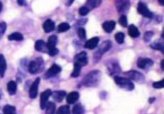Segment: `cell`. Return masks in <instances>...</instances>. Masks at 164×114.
Wrapping results in <instances>:
<instances>
[{
	"instance_id": "obj_8",
	"label": "cell",
	"mask_w": 164,
	"mask_h": 114,
	"mask_svg": "<svg viewBox=\"0 0 164 114\" xmlns=\"http://www.w3.org/2000/svg\"><path fill=\"white\" fill-rule=\"evenodd\" d=\"M51 95L52 91L51 89H47V90L41 93L40 96V107L41 109L44 110L46 108L49 97Z\"/></svg>"
},
{
	"instance_id": "obj_6",
	"label": "cell",
	"mask_w": 164,
	"mask_h": 114,
	"mask_svg": "<svg viewBox=\"0 0 164 114\" xmlns=\"http://www.w3.org/2000/svg\"><path fill=\"white\" fill-rule=\"evenodd\" d=\"M137 11L138 13H140L141 15H142L145 17L151 19L153 17V13L148 9H147V7L146 5V4L141 2L138 3Z\"/></svg>"
},
{
	"instance_id": "obj_41",
	"label": "cell",
	"mask_w": 164,
	"mask_h": 114,
	"mask_svg": "<svg viewBox=\"0 0 164 114\" xmlns=\"http://www.w3.org/2000/svg\"><path fill=\"white\" fill-rule=\"evenodd\" d=\"M18 3L20 6H26L27 5V1L26 0H18Z\"/></svg>"
},
{
	"instance_id": "obj_21",
	"label": "cell",
	"mask_w": 164,
	"mask_h": 114,
	"mask_svg": "<svg viewBox=\"0 0 164 114\" xmlns=\"http://www.w3.org/2000/svg\"><path fill=\"white\" fill-rule=\"evenodd\" d=\"M57 41H58V38H57L56 36H55V35L50 36V38H48L47 43L46 44L47 50L49 51V50H50V49H52V48H55L56 43H57Z\"/></svg>"
},
{
	"instance_id": "obj_4",
	"label": "cell",
	"mask_w": 164,
	"mask_h": 114,
	"mask_svg": "<svg viewBox=\"0 0 164 114\" xmlns=\"http://www.w3.org/2000/svg\"><path fill=\"white\" fill-rule=\"evenodd\" d=\"M114 81L117 85H118L122 89H125L126 91H129L134 89L135 86L133 83L128 78L116 76L114 77Z\"/></svg>"
},
{
	"instance_id": "obj_40",
	"label": "cell",
	"mask_w": 164,
	"mask_h": 114,
	"mask_svg": "<svg viewBox=\"0 0 164 114\" xmlns=\"http://www.w3.org/2000/svg\"><path fill=\"white\" fill-rule=\"evenodd\" d=\"M59 49L58 48H56V47L54 48H52V49H50V50H49L47 53L49 54V55H51V56H55L56 55V54H58L59 53Z\"/></svg>"
},
{
	"instance_id": "obj_37",
	"label": "cell",
	"mask_w": 164,
	"mask_h": 114,
	"mask_svg": "<svg viewBox=\"0 0 164 114\" xmlns=\"http://www.w3.org/2000/svg\"><path fill=\"white\" fill-rule=\"evenodd\" d=\"M90 12V10L89 9H88V8L87 6H81V8H80L79 9V14L81 15V16H85L87 15Z\"/></svg>"
},
{
	"instance_id": "obj_31",
	"label": "cell",
	"mask_w": 164,
	"mask_h": 114,
	"mask_svg": "<svg viewBox=\"0 0 164 114\" xmlns=\"http://www.w3.org/2000/svg\"><path fill=\"white\" fill-rule=\"evenodd\" d=\"M70 29L69 24L66 22H63L60 24L57 27V31L59 32H64L68 31Z\"/></svg>"
},
{
	"instance_id": "obj_27",
	"label": "cell",
	"mask_w": 164,
	"mask_h": 114,
	"mask_svg": "<svg viewBox=\"0 0 164 114\" xmlns=\"http://www.w3.org/2000/svg\"><path fill=\"white\" fill-rule=\"evenodd\" d=\"M3 112L4 114H16V109L13 106L6 104L3 108Z\"/></svg>"
},
{
	"instance_id": "obj_39",
	"label": "cell",
	"mask_w": 164,
	"mask_h": 114,
	"mask_svg": "<svg viewBox=\"0 0 164 114\" xmlns=\"http://www.w3.org/2000/svg\"><path fill=\"white\" fill-rule=\"evenodd\" d=\"M6 29V24L5 22H2L0 23V38L5 34Z\"/></svg>"
},
{
	"instance_id": "obj_13",
	"label": "cell",
	"mask_w": 164,
	"mask_h": 114,
	"mask_svg": "<svg viewBox=\"0 0 164 114\" xmlns=\"http://www.w3.org/2000/svg\"><path fill=\"white\" fill-rule=\"evenodd\" d=\"M100 41V38L98 37H93L91 38L90 40H87L85 44V48H88V49L90 50H92L94 48H95L98 43H99Z\"/></svg>"
},
{
	"instance_id": "obj_22",
	"label": "cell",
	"mask_w": 164,
	"mask_h": 114,
	"mask_svg": "<svg viewBox=\"0 0 164 114\" xmlns=\"http://www.w3.org/2000/svg\"><path fill=\"white\" fill-rule=\"evenodd\" d=\"M53 99L57 102H61L66 96V93L64 91H57L52 93Z\"/></svg>"
},
{
	"instance_id": "obj_30",
	"label": "cell",
	"mask_w": 164,
	"mask_h": 114,
	"mask_svg": "<svg viewBox=\"0 0 164 114\" xmlns=\"http://www.w3.org/2000/svg\"><path fill=\"white\" fill-rule=\"evenodd\" d=\"M46 110V114H54L55 111V104L53 102H49L47 103Z\"/></svg>"
},
{
	"instance_id": "obj_12",
	"label": "cell",
	"mask_w": 164,
	"mask_h": 114,
	"mask_svg": "<svg viewBox=\"0 0 164 114\" xmlns=\"http://www.w3.org/2000/svg\"><path fill=\"white\" fill-rule=\"evenodd\" d=\"M153 61L148 58H139L137 61V66L141 69H146L153 66Z\"/></svg>"
},
{
	"instance_id": "obj_45",
	"label": "cell",
	"mask_w": 164,
	"mask_h": 114,
	"mask_svg": "<svg viewBox=\"0 0 164 114\" xmlns=\"http://www.w3.org/2000/svg\"><path fill=\"white\" fill-rule=\"evenodd\" d=\"M154 100H155V98H154V97H151V98H150V100H149V101H150V103L151 104V103H153V102Z\"/></svg>"
},
{
	"instance_id": "obj_5",
	"label": "cell",
	"mask_w": 164,
	"mask_h": 114,
	"mask_svg": "<svg viewBox=\"0 0 164 114\" xmlns=\"http://www.w3.org/2000/svg\"><path fill=\"white\" fill-rule=\"evenodd\" d=\"M125 74L129 78L135 81V82L138 83H143L145 81V77L144 76V75L137 71L131 70L125 73Z\"/></svg>"
},
{
	"instance_id": "obj_19",
	"label": "cell",
	"mask_w": 164,
	"mask_h": 114,
	"mask_svg": "<svg viewBox=\"0 0 164 114\" xmlns=\"http://www.w3.org/2000/svg\"><path fill=\"white\" fill-rule=\"evenodd\" d=\"M7 65L6 63V60L4 58V55L1 54L0 55V77L2 78L4 77L5 73L6 70Z\"/></svg>"
},
{
	"instance_id": "obj_29",
	"label": "cell",
	"mask_w": 164,
	"mask_h": 114,
	"mask_svg": "<svg viewBox=\"0 0 164 114\" xmlns=\"http://www.w3.org/2000/svg\"><path fill=\"white\" fill-rule=\"evenodd\" d=\"M81 66L79 65L78 64L75 63V64H74V70L72 72L71 76L72 77L74 78H76L79 77V75H80V71H81Z\"/></svg>"
},
{
	"instance_id": "obj_32",
	"label": "cell",
	"mask_w": 164,
	"mask_h": 114,
	"mask_svg": "<svg viewBox=\"0 0 164 114\" xmlns=\"http://www.w3.org/2000/svg\"><path fill=\"white\" fill-rule=\"evenodd\" d=\"M125 34L121 32H119L115 35V39H116V42L119 44H122L125 42Z\"/></svg>"
},
{
	"instance_id": "obj_1",
	"label": "cell",
	"mask_w": 164,
	"mask_h": 114,
	"mask_svg": "<svg viewBox=\"0 0 164 114\" xmlns=\"http://www.w3.org/2000/svg\"><path fill=\"white\" fill-rule=\"evenodd\" d=\"M101 77V72L99 70L90 71L82 80V84L85 87H95L99 84Z\"/></svg>"
},
{
	"instance_id": "obj_23",
	"label": "cell",
	"mask_w": 164,
	"mask_h": 114,
	"mask_svg": "<svg viewBox=\"0 0 164 114\" xmlns=\"http://www.w3.org/2000/svg\"><path fill=\"white\" fill-rule=\"evenodd\" d=\"M102 0H87V2L86 3V5L88 9L91 10L92 9H96V8L99 7L100 5L101 4Z\"/></svg>"
},
{
	"instance_id": "obj_17",
	"label": "cell",
	"mask_w": 164,
	"mask_h": 114,
	"mask_svg": "<svg viewBox=\"0 0 164 114\" xmlns=\"http://www.w3.org/2000/svg\"><path fill=\"white\" fill-rule=\"evenodd\" d=\"M80 97V94L78 92L76 91H73L70 93L66 97V101L69 104H75L79 99Z\"/></svg>"
},
{
	"instance_id": "obj_48",
	"label": "cell",
	"mask_w": 164,
	"mask_h": 114,
	"mask_svg": "<svg viewBox=\"0 0 164 114\" xmlns=\"http://www.w3.org/2000/svg\"><path fill=\"white\" fill-rule=\"evenodd\" d=\"M1 98H2V92H1V91H0V99Z\"/></svg>"
},
{
	"instance_id": "obj_15",
	"label": "cell",
	"mask_w": 164,
	"mask_h": 114,
	"mask_svg": "<svg viewBox=\"0 0 164 114\" xmlns=\"http://www.w3.org/2000/svg\"><path fill=\"white\" fill-rule=\"evenodd\" d=\"M35 48L37 51L44 53H46L48 51L46 42L41 40H37V41L35 42Z\"/></svg>"
},
{
	"instance_id": "obj_9",
	"label": "cell",
	"mask_w": 164,
	"mask_h": 114,
	"mask_svg": "<svg viewBox=\"0 0 164 114\" xmlns=\"http://www.w3.org/2000/svg\"><path fill=\"white\" fill-rule=\"evenodd\" d=\"M40 81V78H37L30 88L29 96L31 99H35L37 96Z\"/></svg>"
},
{
	"instance_id": "obj_38",
	"label": "cell",
	"mask_w": 164,
	"mask_h": 114,
	"mask_svg": "<svg viewBox=\"0 0 164 114\" xmlns=\"http://www.w3.org/2000/svg\"><path fill=\"white\" fill-rule=\"evenodd\" d=\"M153 87L154 89H162L164 87V79H162V80L159 81V82H155L153 84Z\"/></svg>"
},
{
	"instance_id": "obj_16",
	"label": "cell",
	"mask_w": 164,
	"mask_h": 114,
	"mask_svg": "<svg viewBox=\"0 0 164 114\" xmlns=\"http://www.w3.org/2000/svg\"><path fill=\"white\" fill-rule=\"evenodd\" d=\"M43 27L44 32H46V33H49V32H50L54 30L55 28V24L52 20L47 19L43 24Z\"/></svg>"
},
{
	"instance_id": "obj_47",
	"label": "cell",
	"mask_w": 164,
	"mask_h": 114,
	"mask_svg": "<svg viewBox=\"0 0 164 114\" xmlns=\"http://www.w3.org/2000/svg\"><path fill=\"white\" fill-rule=\"evenodd\" d=\"M2 7H3L2 3H1V2H0V12H1V11H2Z\"/></svg>"
},
{
	"instance_id": "obj_11",
	"label": "cell",
	"mask_w": 164,
	"mask_h": 114,
	"mask_svg": "<svg viewBox=\"0 0 164 114\" xmlns=\"http://www.w3.org/2000/svg\"><path fill=\"white\" fill-rule=\"evenodd\" d=\"M62 69L60 68V66H59V65H57L56 64H53L52 66L50 67V68L47 70V71L46 72L45 77L46 78H50L51 77H53L55 76H56L57 74H59V73L61 71Z\"/></svg>"
},
{
	"instance_id": "obj_10",
	"label": "cell",
	"mask_w": 164,
	"mask_h": 114,
	"mask_svg": "<svg viewBox=\"0 0 164 114\" xmlns=\"http://www.w3.org/2000/svg\"><path fill=\"white\" fill-rule=\"evenodd\" d=\"M75 63L80 65L81 66H86L88 64L87 54L85 52H81L75 57Z\"/></svg>"
},
{
	"instance_id": "obj_36",
	"label": "cell",
	"mask_w": 164,
	"mask_h": 114,
	"mask_svg": "<svg viewBox=\"0 0 164 114\" xmlns=\"http://www.w3.org/2000/svg\"><path fill=\"white\" fill-rule=\"evenodd\" d=\"M78 37L82 40H84L86 38V31L84 28H80L78 29Z\"/></svg>"
},
{
	"instance_id": "obj_2",
	"label": "cell",
	"mask_w": 164,
	"mask_h": 114,
	"mask_svg": "<svg viewBox=\"0 0 164 114\" xmlns=\"http://www.w3.org/2000/svg\"><path fill=\"white\" fill-rule=\"evenodd\" d=\"M44 68V60L41 58H37L31 61L28 64V71L31 74H37V73L42 72Z\"/></svg>"
},
{
	"instance_id": "obj_20",
	"label": "cell",
	"mask_w": 164,
	"mask_h": 114,
	"mask_svg": "<svg viewBox=\"0 0 164 114\" xmlns=\"http://www.w3.org/2000/svg\"><path fill=\"white\" fill-rule=\"evenodd\" d=\"M128 35L132 38H135L140 36V32L135 25L131 24L128 27Z\"/></svg>"
},
{
	"instance_id": "obj_26",
	"label": "cell",
	"mask_w": 164,
	"mask_h": 114,
	"mask_svg": "<svg viewBox=\"0 0 164 114\" xmlns=\"http://www.w3.org/2000/svg\"><path fill=\"white\" fill-rule=\"evenodd\" d=\"M84 107L80 103L75 104L72 108V114H84Z\"/></svg>"
},
{
	"instance_id": "obj_18",
	"label": "cell",
	"mask_w": 164,
	"mask_h": 114,
	"mask_svg": "<svg viewBox=\"0 0 164 114\" xmlns=\"http://www.w3.org/2000/svg\"><path fill=\"white\" fill-rule=\"evenodd\" d=\"M107 68L110 71L112 74H114V73H117L121 72V68L117 62H114L113 60L112 62L109 63V66H107Z\"/></svg>"
},
{
	"instance_id": "obj_46",
	"label": "cell",
	"mask_w": 164,
	"mask_h": 114,
	"mask_svg": "<svg viewBox=\"0 0 164 114\" xmlns=\"http://www.w3.org/2000/svg\"><path fill=\"white\" fill-rule=\"evenodd\" d=\"M158 3H159L162 6H163V5H164V2H163V0H158Z\"/></svg>"
},
{
	"instance_id": "obj_24",
	"label": "cell",
	"mask_w": 164,
	"mask_h": 114,
	"mask_svg": "<svg viewBox=\"0 0 164 114\" xmlns=\"http://www.w3.org/2000/svg\"><path fill=\"white\" fill-rule=\"evenodd\" d=\"M7 90L10 95H14L17 91V84L14 81H10L7 84Z\"/></svg>"
},
{
	"instance_id": "obj_25",
	"label": "cell",
	"mask_w": 164,
	"mask_h": 114,
	"mask_svg": "<svg viewBox=\"0 0 164 114\" xmlns=\"http://www.w3.org/2000/svg\"><path fill=\"white\" fill-rule=\"evenodd\" d=\"M23 38V35L21 33H19V32H14V33L10 34L8 37V39H9V40H10V41H13V40H15V41H22Z\"/></svg>"
},
{
	"instance_id": "obj_35",
	"label": "cell",
	"mask_w": 164,
	"mask_h": 114,
	"mask_svg": "<svg viewBox=\"0 0 164 114\" xmlns=\"http://www.w3.org/2000/svg\"><path fill=\"white\" fill-rule=\"evenodd\" d=\"M153 35L154 33L153 31H146L144 35V40L146 42H148L151 41Z\"/></svg>"
},
{
	"instance_id": "obj_49",
	"label": "cell",
	"mask_w": 164,
	"mask_h": 114,
	"mask_svg": "<svg viewBox=\"0 0 164 114\" xmlns=\"http://www.w3.org/2000/svg\"><path fill=\"white\" fill-rule=\"evenodd\" d=\"M0 114H1V113H0Z\"/></svg>"
},
{
	"instance_id": "obj_14",
	"label": "cell",
	"mask_w": 164,
	"mask_h": 114,
	"mask_svg": "<svg viewBox=\"0 0 164 114\" xmlns=\"http://www.w3.org/2000/svg\"><path fill=\"white\" fill-rule=\"evenodd\" d=\"M116 22L113 21H105L102 25V27L104 29V31L108 33H110L112 32L115 28H116Z\"/></svg>"
},
{
	"instance_id": "obj_42",
	"label": "cell",
	"mask_w": 164,
	"mask_h": 114,
	"mask_svg": "<svg viewBox=\"0 0 164 114\" xmlns=\"http://www.w3.org/2000/svg\"><path fill=\"white\" fill-rule=\"evenodd\" d=\"M87 21V19H81V20H80V21H78V23H79L80 24H84L86 23Z\"/></svg>"
},
{
	"instance_id": "obj_7",
	"label": "cell",
	"mask_w": 164,
	"mask_h": 114,
	"mask_svg": "<svg viewBox=\"0 0 164 114\" xmlns=\"http://www.w3.org/2000/svg\"><path fill=\"white\" fill-rule=\"evenodd\" d=\"M115 5L119 13L126 12L130 6L129 0H115Z\"/></svg>"
},
{
	"instance_id": "obj_43",
	"label": "cell",
	"mask_w": 164,
	"mask_h": 114,
	"mask_svg": "<svg viewBox=\"0 0 164 114\" xmlns=\"http://www.w3.org/2000/svg\"><path fill=\"white\" fill-rule=\"evenodd\" d=\"M74 1H75V0H68V2H67V3H66L67 6H71V5L73 3Z\"/></svg>"
},
{
	"instance_id": "obj_33",
	"label": "cell",
	"mask_w": 164,
	"mask_h": 114,
	"mask_svg": "<svg viewBox=\"0 0 164 114\" xmlns=\"http://www.w3.org/2000/svg\"><path fill=\"white\" fill-rule=\"evenodd\" d=\"M151 47L153 49L157 50V51H160L162 53H163L164 51V45L163 43L161 42H154L151 45Z\"/></svg>"
},
{
	"instance_id": "obj_3",
	"label": "cell",
	"mask_w": 164,
	"mask_h": 114,
	"mask_svg": "<svg viewBox=\"0 0 164 114\" xmlns=\"http://www.w3.org/2000/svg\"><path fill=\"white\" fill-rule=\"evenodd\" d=\"M112 45V42L110 41V40H106V41L103 42L94 54V61L96 63L99 61L101 58L102 55L110 49Z\"/></svg>"
},
{
	"instance_id": "obj_44",
	"label": "cell",
	"mask_w": 164,
	"mask_h": 114,
	"mask_svg": "<svg viewBox=\"0 0 164 114\" xmlns=\"http://www.w3.org/2000/svg\"><path fill=\"white\" fill-rule=\"evenodd\" d=\"M163 63H164V60H162L161 61V68H162V70L163 71L164 70V66H163Z\"/></svg>"
},
{
	"instance_id": "obj_28",
	"label": "cell",
	"mask_w": 164,
	"mask_h": 114,
	"mask_svg": "<svg viewBox=\"0 0 164 114\" xmlns=\"http://www.w3.org/2000/svg\"><path fill=\"white\" fill-rule=\"evenodd\" d=\"M56 114H71L70 107L68 105H63L57 110Z\"/></svg>"
},
{
	"instance_id": "obj_34",
	"label": "cell",
	"mask_w": 164,
	"mask_h": 114,
	"mask_svg": "<svg viewBox=\"0 0 164 114\" xmlns=\"http://www.w3.org/2000/svg\"><path fill=\"white\" fill-rule=\"evenodd\" d=\"M119 23L121 26L126 28L128 26V20L126 16L125 15H122L119 19Z\"/></svg>"
}]
</instances>
